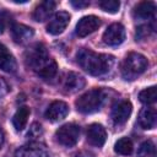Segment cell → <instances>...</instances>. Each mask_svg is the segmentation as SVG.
<instances>
[{
  "mask_svg": "<svg viewBox=\"0 0 157 157\" xmlns=\"http://www.w3.org/2000/svg\"><path fill=\"white\" fill-rule=\"evenodd\" d=\"M25 60L27 65L44 80L53 78L56 75L58 65L55 60L49 56L45 47L40 43H36L27 49Z\"/></svg>",
  "mask_w": 157,
  "mask_h": 157,
  "instance_id": "1",
  "label": "cell"
},
{
  "mask_svg": "<svg viewBox=\"0 0 157 157\" xmlns=\"http://www.w3.org/2000/svg\"><path fill=\"white\" fill-rule=\"evenodd\" d=\"M77 63L90 75L104 76L112 71L115 64V58L110 54L96 53L91 49H81L77 53Z\"/></svg>",
  "mask_w": 157,
  "mask_h": 157,
  "instance_id": "2",
  "label": "cell"
},
{
  "mask_svg": "<svg viewBox=\"0 0 157 157\" xmlns=\"http://www.w3.org/2000/svg\"><path fill=\"white\" fill-rule=\"evenodd\" d=\"M107 92L102 88H93L85 92L76 99V108L82 114H92L98 112L105 102Z\"/></svg>",
  "mask_w": 157,
  "mask_h": 157,
  "instance_id": "3",
  "label": "cell"
},
{
  "mask_svg": "<svg viewBox=\"0 0 157 157\" xmlns=\"http://www.w3.org/2000/svg\"><path fill=\"white\" fill-rule=\"evenodd\" d=\"M147 65H148V61L145 55L140 53H135V52L129 53L124 58L120 65L121 76L129 81L135 80L137 76L145 72V70L147 69Z\"/></svg>",
  "mask_w": 157,
  "mask_h": 157,
  "instance_id": "4",
  "label": "cell"
},
{
  "mask_svg": "<svg viewBox=\"0 0 157 157\" xmlns=\"http://www.w3.org/2000/svg\"><path fill=\"white\" fill-rule=\"evenodd\" d=\"M55 137L60 145L65 147H72L80 139V126L74 123L64 124L56 130Z\"/></svg>",
  "mask_w": 157,
  "mask_h": 157,
  "instance_id": "5",
  "label": "cell"
},
{
  "mask_svg": "<svg viewBox=\"0 0 157 157\" xmlns=\"http://www.w3.org/2000/svg\"><path fill=\"white\" fill-rule=\"evenodd\" d=\"M126 33L121 23H112L103 33V42L109 47H118L125 40Z\"/></svg>",
  "mask_w": 157,
  "mask_h": 157,
  "instance_id": "6",
  "label": "cell"
},
{
  "mask_svg": "<svg viewBox=\"0 0 157 157\" xmlns=\"http://www.w3.org/2000/svg\"><path fill=\"white\" fill-rule=\"evenodd\" d=\"M49 151L44 144L38 141H31L15 151V157H48Z\"/></svg>",
  "mask_w": 157,
  "mask_h": 157,
  "instance_id": "7",
  "label": "cell"
},
{
  "mask_svg": "<svg viewBox=\"0 0 157 157\" xmlns=\"http://www.w3.org/2000/svg\"><path fill=\"white\" fill-rule=\"evenodd\" d=\"M101 18L94 16V15H88V16H83L81 20H78L77 25H76V36H78L80 38L87 37L91 33H93L94 31H97L101 27Z\"/></svg>",
  "mask_w": 157,
  "mask_h": 157,
  "instance_id": "8",
  "label": "cell"
},
{
  "mask_svg": "<svg viewBox=\"0 0 157 157\" xmlns=\"http://www.w3.org/2000/svg\"><path fill=\"white\" fill-rule=\"evenodd\" d=\"M69 23H70V15L65 11H59L49 18V22L47 25V32L52 36L61 34L66 29Z\"/></svg>",
  "mask_w": 157,
  "mask_h": 157,
  "instance_id": "9",
  "label": "cell"
},
{
  "mask_svg": "<svg viewBox=\"0 0 157 157\" xmlns=\"http://www.w3.org/2000/svg\"><path fill=\"white\" fill-rule=\"evenodd\" d=\"M131 112H132V105L130 101H120L112 109V113H110L112 121L117 126L124 125L129 120Z\"/></svg>",
  "mask_w": 157,
  "mask_h": 157,
  "instance_id": "10",
  "label": "cell"
},
{
  "mask_svg": "<svg viewBox=\"0 0 157 157\" xmlns=\"http://www.w3.org/2000/svg\"><path fill=\"white\" fill-rule=\"evenodd\" d=\"M86 85L85 78L74 71H69L64 75L63 81H61V87L66 93H75L80 90H82Z\"/></svg>",
  "mask_w": 157,
  "mask_h": 157,
  "instance_id": "11",
  "label": "cell"
},
{
  "mask_svg": "<svg viewBox=\"0 0 157 157\" xmlns=\"http://www.w3.org/2000/svg\"><path fill=\"white\" fill-rule=\"evenodd\" d=\"M69 114V105L63 101H54L47 108L44 115L50 121H60Z\"/></svg>",
  "mask_w": 157,
  "mask_h": 157,
  "instance_id": "12",
  "label": "cell"
},
{
  "mask_svg": "<svg viewBox=\"0 0 157 157\" xmlns=\"http://www.w3.org/2000/svg\"><path fill=\"white\" fill-rule=\"evenodd\" d=\"M86 136L90 145L96 147H102L107 140V131L101 124H91L87 128Z\"/></svg>",
  "mask_w": 157,
  "mask_h": 157,
  "instance_id": "13",
  "label": "cell"
},
{
  "mask_svg": "<svg viewBox=\"0 0 157 157\" xmlns=\"http://www.w3.org/2000/svg\"><path fill=\"white\" fill-rule=\"evenodd\" d=\"M34 36V31L22 23H13L11 26V37L15 43L17 44H25L28 43Z\"/></svg>",
  "mask_w": 157,
  "mask_h": 157,
  "instance_id": "14",
  "label": "cell"
},
{
  "mask_svg": "<svg viewBox=\"0 0 157 157\" xmlns=\"http://www.w3.org/2000/svg\"><path fill=\"white\" fill-rule=\"evenodd\" d=\"M139 125L145 130H151L156 128L157 113L155 108H144L139 114Z\"/></svg>",
  "mask_w": 157,
  "mask_h": 157,
  "instance_id": "15",
  "label": "cell"
},
{
  "mask_svg": "<svg viewBox=\"0 0 157 157\" xmlns=\"http://www.w3.org/2000/svg\"><path fill=\"white\" fill-rule=\"evenodd\" d=\"M55 5H56L55 1H52V0H45L40 2L33 11V15H32L33 20L37 22H43L48 20L55 9Z\"/></svg>",
  "mask_w": 157,
  "mask_h": 157,
  "instance_id": "16",
  "label": "cell"
},
{
  "mask_svg": "<svg viewBox=\"0 0 157 157\" xmlns=\"http://www.w3.org/2000/svg\"><path fill=\"white\" fill-rule=\"evenodd\" d=\"M0 69L5 72H15L17 69V63L13 55L1 43H0Z\"/></svg>",
  "mask_w": 157,
  "mask_h": 157,
  "instance_id": "17",
  "label": "cell"
},
{
  "mask_svg": "<svg viewBox=\"0 0 157 157\" xmlns=\"http://www.w3.org/2000/svg\"><path fill=\"white\" fill-rule=\"evenodd\" d=\"M156 5L152 1H142L134 9V16L139 20H152L155 18Z\"/></svg>",
  "mask_w": 157,
  "mask_h": 157,
  "instance_id": "18",
  "label": "cell"
},
{
  "mask_svg": "<svg viewBox=\"0 0 157 157\" xmlns=\"http://www.w3.org/2000/svg\"><path fill=\"white\" fill-rule=\"evenodd\" d=\"M28 117H29V108L28 107H20L16 113L13 114V118H12V124L15 126L16 130L21 131L26 128L27 125V121H28Z\"/></svg>",
  "mask_w": 157,
  "mask_h": 157,
  "instance_id": "19",
  "label": "cell"
},
{
  "mask_svg": "<svg viewBox=\"0 0 157 157\" xmlns=\"http://www.w3.org/2000/svg\"><path fill=\"white\" fill-rule=\"evenodd\" d=\"M132 150H134V145H132V141L129 137H121L114 145V151L118 155H121V156L131 155Z\"/></svg>",
  "mask_w": 157,
  "mask_h": 157,
  "instance_id": "20",
  "label": "cell"
},
{
  "mask_svg": "<svg viewBox=\"0 0 157 157\" xmlns=\"http://www.w3.org/2000/svg\"><path fill=\"white\" fill-rule=\"evenodd\" d=\"M139 99L141 103L144 104H153L157 99V92H156V87L155 86H151V87H147L145 90H142L140 93H139Z\"/></svg>",
  "mask_w": 157,
  "mask_h": 157,
  "instance_id": "21",
  "label": "cell"
},
{
  "mask_svg": "<svg viewBox=\"0 0 157 157\" xmlns=\"http://www.w3.org/2000/svg\"><path fill=\"white\" fill-rule=\"evenodd\" d=\"M139 157H156V147L155 144L151 140H147L141 144L139 151H137Z\"/></svg>",
  "mask_w": 157,
  "mask_h": 157,
  "instance_id": "22",
  "label": "cell"
},
{
  "mask_svg": "<svg viewBox=\"0 0 157 157\" xmlns=\"http://www.w3.org/2000/svg\"><path fill=\"white\" fill-rule=\"evenodd\" d=\"M98 5L103 11L109 13H117L120 7V2L117 0H102L98 2Z\"/></svg>",
  "mask_w": 157,
  "mask_h": 157,
  "instance_id": "23",
  "label": "cell"
},
{
  "mask_svg": "<svg viewBox=\"0 0 157 157\" xmlns=\"http://www.w3.org/2000/svg\"><path fill=\"white\" fill-rule=\"evenodd\" d=\"M155 31V27L152 25H141L136 28V39L141 40L147 38L152 32Z\"/></svg>",
  "mask_w": 157,
  "mask_h": 157,
  "instance_id": "24",
  "label": "cell"
},
{
  "mask_svg": "<svg viewBox=\"0 0 157 157\" xmlns=\"http://www.w3.org/2000/svg\"><path fill=\"white\" fill-rule=\"evenodd\" d=\"M10 13L5 10V9H1L0 7V34L4 32V29L6 28V26L9 25L10 22Z\"/></svg>",
  "mask_w": 157,
  "mask_h": 157,
  "instance_id": "25",
  "label": "cell"
},
{
  "mask_svg": "<svg viewBox=\"0 0 157 157\" xmlns=\"http://www.w3.org/2000/svg\"><path fill=\"white\" fill-rule=\"evenodd\" d=\"M42 126L39 125V124H37V123H34L32 126H31V129H29V131H28V137H38L39 135H42Z\"/></svg>",
  "mask_w": 157,
  "mask_h": 157,
  "instance_id": "26",
  "label": "cell"
},
{
  "mask_svg": "<svg viewBox=\"0 0 157 157\" xmlns=\"http://www.w3.org/2000/svg\"><path fill=\"white\" fill-rule=\"evenodd\" d=\"M70 4L75 9H85V7L90 6V1L88 0H71Z\"/></svg>",
  "mask_w": 157,
  "mask_h": 157,
  "instance_id": "27",
  "label": "cell"
},
{
  "mask_svg": "<svg viewBox=\"0 0 157 157\" xmlns=\"http://www.w3.org/2000/svg\"><path fill=\"white\" fill-rule=\"evenodd\" d=\"M4 140H5V135H4L2 129L0 128V148H1V146L4 145Z\"/></svg>",
  "mask_w": 157,
  "mask_h": 157,
  "instance_id": "28",
  "label": "cell"
}]
</instances>
